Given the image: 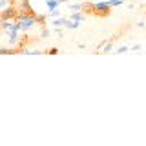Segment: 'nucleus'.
I'll list each match as a JSON object with an SVG mask.
<instances>
[{"label":"nucleus","mask_w":146,"mask_h":146,"mask_svg":"<svg viewBox=\"0 0 146 146\" xmlns=\"http://www.w3.org/2000/svg\"><path fill=\"white\" fill-rule=\"evenodd\" d=\"M110 15H111V7H110V4H95L93 6V15L91 17H99V18H108Z\"/></svg>","instance_id":"obj_2"},{"label":"nucleus","mask_w":146,"mask_h":146,"mask_svg":"<svg viewBox=\"0 0 146 146\" xmlns=\"http://www.w3.org/2000/svg\"><path fill=\"white\" fill-rule=\"evenodd\" d=\"M35 15L36 13L29 6V0H22L20 7H18V18H35Z\"/></svg>","instance_id":"obj_3"},{"label":"nucleus","mask_w":146,"mask_h":146,"mask_svg":"<svg viewBox=\"0 0 146 146\" xmlns=\"http://www.w3.org/2000/svg\"><path fill=\"white\" fill-rule=\"evenodd\" d=\"M0 53L2 55H15L17 49H9V48H0Z\"/></svg>","instance_id":"obj_6"},{"label":"nucleus","mask_w":146,"mask_h":146,"mask_svg":"<svg viewBox=\"0 0 146 146\" xmlns=\"http://www.w3.org/2000/svg\"><path fill=\"white\" fill-rule=\"evenodd\" d=\"M48 53H49V55H55V53H57V48H51V49H48Z\"/></svg>","instance_id":"obj_7"},{"label":"nucleus","mask_w":146,"mask_h":146,"mask_svg":"<svg viewBox=\"0 0 146 146\" xmlns=\"http://www.w3.org/2000/svg\"><path fill=\"white\" fill-rule=\"evenodd\" d=\"M93 6H95V4L88 0V2L80 4V7H79V9H82V15H93Z\"/></svg>","instance_id":"obj_4"},{"label":"nucleus","mask_w":146,"mask_h":146,"mask_svg":"<svg viewBox=\"0 0 146 146\" xmlns=\"http://www.w3.org/2000/svg\"><path fill=\"white\" fill-rule=\"evenodd\" d=\"M33 20L36 22V24H46V15H35V18H33Z\"/></svg>","instance_id":"obj_5"},{"label":"nucleus","mask_w":146,"mask_h":146,"mask_svg":"<svg viewBox=\"0 0 146 146\" xmlns=\"http://www.w3.org/2000/svg\"><path fill=\"white\" fill-rule=\"evenodd\" d=\"M15 18H18V7L13 0H9V7H6L4 11H0V20L7 22V20H15Z\"/></svg>","instance_id":"obj_1"}]
</instances>
